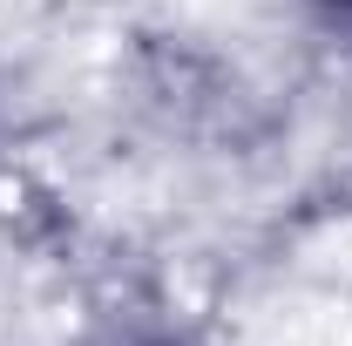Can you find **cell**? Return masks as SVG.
Instances as JSON below:
<instances>
[{"label":"cell","instance_id":"obj_1","mask_svg":"<svg viewBox=\"0 0 352 346\" xmlns=\"http://www.w3.org/2000/svg\"><path fill=\"white\" fill-rule=\"evenodd\" d=\"M325 7H332V14H339V21H352V0H325Z\"/></svg>","mask_w":352,"mask_h":346}]
</instances>
